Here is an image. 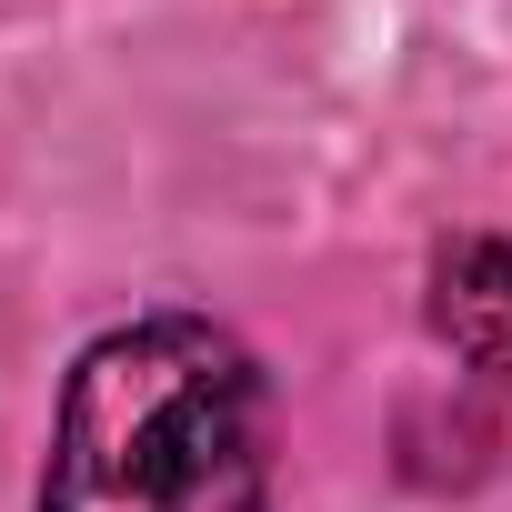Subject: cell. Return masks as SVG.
<instances>
[{"label": "cell", "mask_w": 512, "mask_h": 512, "mask_svg": "<svg viewBox=\"0 0 512 512\" xmlns=\"http://www.w3.org/2000/svg\"><path fill=\"white\" fill-rule=\"evenodd\" d=\"M41 512H272V392L191 312L101 332L51 422Z\"/></svg>", "instance_id": "1"}, {"label": "cell", "mask_w": 512, "mask_h": 512, "mask_svg": "<svg viewBox=\"0 0 512 512\" xmlns=\"http://www.w3.org/2000/svg\"><path fill=\"white\" fill-rule=\"evenodd\" d=\"M432 332L452 362H472V382L512 392V241L462 231L432 251Z\"/></svg>", "instance_id": "2"}]
</instances>
